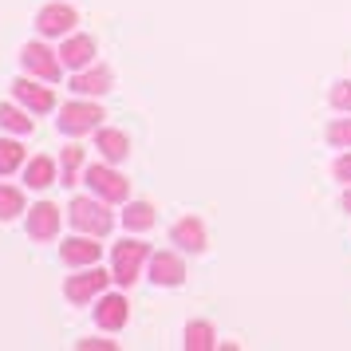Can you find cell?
<instances>
[{"instance_id":"6da1fadb","label":"cell","mask_w":351,"mask_h":351,"mask_svg":"<svg viewBox=\"0 0 351 351\" xmlns=\"http://www.w3.org/2000/svg\"><path fill=\"white\" fill-rule=\"evenodd\" d=\"M67 217H71V225H75L80 233H91V237L111 233V225H114V217L107 213V206H103V202H91V197H75L71 209H67Z\"/></svg>"},{"instance_id":"7a4b0ae2","label":"cell","mask_w":351,"mask_h":351,"mask_svg":"<svg viewBox=\"0 0 351 351\" xmlns=\"http://www.w3.org/2000/svg\"><path fill=\"white\" fill-rule=\"evenodd\" d=\"M111 261H114V280L119 285H134L143 261H150V249H146L143 241H123V245H114Z\"/></svg>"},{"instance_id":"3957f363","label":"cell","mask_w":351,"mask_h":351,"mask_svg":"<svg viewBox=\"0 0 351 351\" xmlns=\"http://www.w3.org/2000/svg\"><path fill=\"white\" fill-rule=\"evenodd\" d=\"M83 182H87L103 202H127V193H130V182L123 174H114L111 166H87Z\"/></svg>"},{"instance_id":"277c9868","label":"cell","mask_w":351,"mask_h":351,"mask_svg":"<svg viewBox=\"0 0 351 351\" xmlns=\"http://www.w3.org/2000/svg\"><path fill=\"white\" fill-rule=\"evenodd\" d=\"M99 119H103V111H99L95 103H67V107H60V130L64 134H87L91 127H99Z\"/></svg>"},{"instance_id":"5b68a950","label":"cell","mask_w":351,"mask_h":351,"mask_svg":"<svg viewBox=\"0 0 351 351\" xmlns=\"http://www.w3.org/2000/svg\"><path fill=\"white\" fill-rule=\"evenodd\" d=\"M20 64L28 67L32 75H40V80H60V64L64 60H56L44 44H28V48L20 51Z\"/></svg>"},{"instance_id":"8992f818","label":"cell","mask_w":351,"mask_h":351,"mask_svg":"<svg viewBox=\"0 0 351 351\" xmlns=\"http://www.w3.org/2000/svg\"><path fill=\"white\" fill-rule=\"evenodd\" d=\"M36 28H40V36H67L75 28V8H67V4H48V8L36 16Z\"/></svg>"},{"instance_id":"52a82bcc","label":"cell","mask_w":351,"mask_h":351,"mask_svg":"<svg viewBox=\"0 0 351 351\" xmlns=\"http://www.w3.org/2000/svg\"><path fill=\"white\" fill-rule=\"evenodd\" d=\"M107 280H111V276H107L103 269H91V272H83V276H71V280H67V300L71 304H87L91 296H99V292L107 288Z\"/></svg>"},{"instance_id":"ba28073f","label":"cell","mask_w":351,"mask_h":351,"mask_svg":"<svg viewBox=\"0 0 351 351\" xmlns=\"http://www.w3.org/2000/svg\"><path fill=\"white\" fill-rule=\"evenodd\" d=\"M28 233L36 241H48L60 233V209L51 206V202H40V206L28 209Z\"/></svg>"},{"instance_id":"9c48e42d","label":"cell","mask_w":351,"mask_h":351,"mask_svg":"<svg viewBox=\"0 0 351 351\" xmlns=\"http://www.w3.org/2000/svg\"><path fill=\"white\" fill-rule=\"evenodd\" d=\"M12 95H16L20 103L28 107V111H40V114L56 107V95H51L48 87H40V83H32V80H16V83H12Z\"/></svg>"},{"instance_id":"30bf717a","label":"cell","mask_w":351,"mask_h":351,"mask_svg":"<svg viewBox=\"0 0 351 351\" xmlns=\"http://www.w3.org/2000/svg\"><path fill=\"white\" fill-rule=\"evenodd\" d=\"M150 280H158V285H182L186 269H182V261L174 253H154L150 256Z\"/></svg>"},{"instance_id":"8fae6325","label":"cell","mask_w":351,"mask_h":351,"mask_svg":"<svg viewBox=\"0 0 351 351\" xmlns=\"http://www.w3.org/2000/svg\"><path fill=\"white\" fill-rule=\"evenodd\" d=\"M170 237H174V245H182L186 253H202V249H206V229H202L197 217H182Z\"/></svg>"},{"instance_id":"7c38bea8","label":"cell","mask_w":351,"mask_h":351,"mask_svg":"<svg viewBox=\"0 0 351 351\" xmlns=\"http://www.w3.org/2000/svg\"><path fill=\"white\" fill-rule=\"evenodd\" d=\"M95 319H99V328H123L130 319V304L123 296H103L95 308Z\"/></svg>"},{"instance_id":"4fadbf2b","label":"cell","mask_w":351,"mask_h":351,"mask_svg":"<svg viewBox=\"0 0 351 351\" xmlns=\"http://www.w3.org/2000/svg\"><path fill=\"white\" fill-rule=\"evenodd\" d=\"M91 56H95V40H91V36H71L64 48H60L64 67H87L91 64Z\"/></svg>"},{"instance_id":"5bb4252c","label":"cell","mask_w":351,"mask_h":351,"mask_svg":"<svg viewBox=\"0 0 351 351\" xmlns=\"http://www.w3.org/2000/svg\"><path fill=\"white\" fill-rule=\"evenodd\" d=\"M71 91H75V95H103V91H111V71H107V67L80 71V75L71 80Z\"/></svg>"},{"instance_id":"9a60e30c","label":"cell","mask_w":351,"mask_h":351,"mask_svg":"<svg viewBox=\"0 0 351 351\" xmlns=\"http://www.w3.org/2000/svg\"><path fill=\"white\" fill-rule=\"evenodd\" d=\"M67 265H95L99 261V245L87 237H75V241H64V249H60Z\"/></svg>"},{"instance_id":"2e32d148","label":"cell","mask_w":351,"mask_h":351,"mask_svg":"<svg viewBox=\"0 0 351 351\" xmlns=\"http://www.w3.org/2000/svg\"><path fill=\"white\" fill-rule=\"evenodd\" d=\"M24 182L32 186V190H44L56 182V162L51 158H32L28 162V170H24Z\"/></svg>"},{"instance_id":"e0dca14e","label":"cell","mask_w":351,"mask_h":351,"mask_svg":"<svg viewBox=\"0 0 351 351\" xmlns=\"http://www.w3.org/2000/svg\"><path fill=\"white\" fill-rule=\"evenodd\" d=\"M99 150H103L107 162L127 158V134L123 130H99Z\"/></svg>"},{"instance_id":"ac0fdd59","label":"cell","mask_w":351,"mask_h":351,"mask_svg":"<svg viewBox=\"0 0 351 351\" xmlns=\"http://www.w3.org/2000/svg\"><path fill=\"white\" fill-rule=\"evenodd\" d=\"M217 339H213V328L209 324H190L186 328V351H213Z\"/></svg>"},{"instance_id":"d6986e66","label":"cell","mask_w":351,"mask_h":351,"mask_svg":"<svg viewBox=\"0 0 351 351\" xmlns=\"http://www.w3.org/2000/svg\"><path fill=\"white\" fill-rule=\"evenodd\" d=\"M154 217H158V213L146 206V202H134V206L123 209V225H130V229H150Z\"/></svg>"},{"instance_id":"ffe728a7","label":"cell","mask_w":351,"mask_h":351,"mask_svg":"<svg viewBox=\"0 0 351 351\" xmlns=\"http://www.w3.org/2000/svg\"><path fill=\"white\" fill-rule=\"evenodd\" d=\"M16 213H24V193L12 186H0V221H12Z\"/></svg>"},{"instance_id":"44dd1931","label":"cell","mask_w":351,"mask_h":351,"mask_svg":"<svg viewBox=\"0 0 351 351\" xmlns=\"http://www.w3.org/2000/svg\"><path fill=\"white\" fill-rule=\"evenodd\" d=\"M0 127H8L12 134H28L32 130V119H28V111H20V107H0Z\"/></svg>"},{"instance_id":"7402d4cb","label":"cell","mask_w":351,"mask_h":351,"mask_svg":"<svg viewBox=\"0 0 351 351\" xmlns=\"http://www.w3.org/2000/svg\"><path fill=\"white\" fill-rule=\"evenodd\" d=\"M20 162H24V150H20V143H0V174H12Z\"/></svg>"},{"instance_id":"603a6c76","label":"cell","mask_w":351,"mask_h":351,"mask_svg":"<svg viewBox=\"0 0 351 351\" xmlns=\"http://www.w3.org/2000/svg\"><path fill=\"white\" fill-rule=\"evenodd\" d=\"M83 162V150L80 146H67L64 150V186H75V170H80Z\"/></svg>"},{"instance_id":"cb8c5ba5","label":"cell","mask_w":351,"mask_h":351,"mask_svg":"<svg viewBox=\"0 0 351 351\" xmlns=\"http://www.w3.org/2000/svg\"><path fill=\"white\" fill-rule=\"evenodd\" d=\"M328 143H332V146H351V119L328 127Z\"/></svg>"},{"instance_id":"d4e9b609","label":"cell","mask_w":351,"mask_h":351,"mask_svg":"<svg viewBox=\"0 0 351 351\" xmlns=\"http://www.w3.org/2000/svg\"><path fill=\"white\" fill-rule=\"evenodd\" d=\"M332 103L339 111H351V83H335L332 87Z\"/></svg>"},{"instance_id":"484cf974","label":"cell","mask_w":351,"mask_h":351,"mask_svg":"<svg viewBox=\"0 0 351 351\" xmlns=\"http://www.w3.org/2000/svg\"><path fill=\"white\" fill-rule=\"evenodd\" d=\"M335 178L339 182H351V154H343V158L335 162Z\"/></svg>"},{"instance_id":"4316f807","label":"cell","mask_w":351,"mask_h":351,"mask_svg":"<svg viewBox=\"0 0 351 351\" xmlns=\"http://www.w3.org/2000/svg\"><path fill=\"white\" fill-rule=\"evenodd\" d=\"M80 348H83V351H91V348H107V351H114V343H107V339H83Z\"/></svg>"},{"instance_id":"83f0119b","label":"cell","mask_w":351,"mask_h":351,"mask_svg":"<svg viewBox=\"0 0 351 351\" xmlns=\"http://www.w3.org/2000/svg\"><path fill=\"white\" fill-rule=\"evenodd\" d=\"M343 209H348V213H351V190L343 193Z\"/></svg>"}]
</instances>
